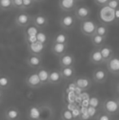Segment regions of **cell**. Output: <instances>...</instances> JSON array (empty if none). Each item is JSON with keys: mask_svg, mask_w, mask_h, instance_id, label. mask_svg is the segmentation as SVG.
<instances>
[{"mask_svg": "<svg viewBox=\"0 0 119 120\" xmlns=\"http://www.w3.org/2000/svg\"><path fill=\"white\" fill-rule=\"evenodd\" d=\"M77 18L74 14L67 13L64 14L59 20V24L60 28L65 31H69L74 29L77 22Z\"/></svg>", "mask_w": 119, "mask_h": 120, "instance_id": "2", "label": "cell"}, {"mask_svg": "<svg viewBox=\"0 0 119 120\" xmlns=\"http://www.w3.org/2000/svg\"><path fill=\"white\" fill-rule=\"evenodd\" d=\"M95 5L98 7H105L108 3L109 0H93Z\"/></svg>", "mask_w": 119, "mask_h": 120, "instance_id": "35", "label": "cell"}, {"mask_svg": "<svg viewBox=\"0 0 119 120\" xmlns=\"http://www.w3.org/2000/svg\"><path fill=\"white\" fill-rule=\"evenodd\" d=\"M99 48H100V52H101L102 56H103L104 60H105V64L114 56V51H113V48H112L111 46H109V45L106 44V43Z\"/></svg>", "mask_w": 119, "mask_h": 120, "instance_id": "20", "label": "cell"}, {"mask_svg": "<svg viewBox=\"0 0 119 120\" xmlns=\"http://www.w3.org/2000/svg\"><path fill=\"white\" fill-rule=\"evenodd\" d=\"M108 70L104 68H96L92 74V80L95 83H105L108 79Z\"/></svg>", "mask_w": 119, "mask_h": 120, "instance_id": "10", "label": "cell"}, {"mask_svg": "<svg viewBox=\"0 0 119 120\" xmlns=\"http://www.w3.org/2000/svg\"><path fill=\"white\" fill-rule=\"evenodd\" d=\"M73 82L76 85V87L82 91H87L92 85V81L87 76H78L75 77Z\"/></svg>", "mask_w": 119, "mask_h": 120, "instance_id": "8", "label": "cell"}, {"mask_svg": "<svg viewBox=\"0 0 119 120\" xmlns=\"http://www.w3.org/2000/svg\"><path fill=\"white\" fill-rule=\"evenodd\" d=\"M116 90H117V92H118V94L119 95V81L118 82H117V83H116Z\"/></svg>", "mask_w": 119, "mask_h": 120, "instance_id": "38", "label": "cell"}, {"mask_svg": "<svg viewBox=\"0 0 119 120\" xmlns=\"http://www.w3.org/2000/svg\"><path fill=\"white\" fill-rule=\"evenodd\" d=\"M11 85V80L10 77L7 74H2L0 78V89L3 93V91H7L10 88Z\"/></svg>", "mask_w": 119, "mask_h": 120, "instance_id": "25", "label": "cell"}, {"mask_svg": "<svg viewBox=\"0 0 119 120\" xmlns=\"http://www.w3.org/2000/svg\"><path fill=\"white\" fill-rule=\"evenodd\" d=\"M106 69L113 75H119V56L114 55L110 60L105 63Z\"/></svg>", "mask_w": 119, "mask_h": 120, "instance_id": "12", "label": "cell"}, {"mask_svg": "<svg viewBox=\"0 0 119 120\" xmlns=\"http://www.w3.org/2000/svg\"><path fill=\"white\" fill-rule=\"evenodd\" d=\"M59 58V65L61 67H68V66H74L75 64V56L73 53L67 52Z\"/></svg>", "mask_w": 119, "mask_h": 120, "instance_id": "15", "label": "cell"}, {"mask_svg": "<svg viewBox=\"0 0 119 120\" xmlns=\"http://www.w3.org/2000/svg\"><path fill=\"white\" fill-rule=\"evenodd\" d=\"M107 7L111 8L112 10H117L119 8V0H109Z\"/></svg>", "mask_w": 119, "mask_h": 120, "instance_id": "33", "label": "cell"}, {"mask_svg": "<svg viewBox=\"0 0 119 120\" xmlns=\"http://www.w3.org/2000/svg\"><path fill=\"white\" fill-rule=\"evenodd\" d=\"M102 110L113 116L119 114V104L116 98H107L102 101Z\"/></svg>", "mask_w": 119, "mask_h": 120, "instance_id": "1", "label": "cell"}, {"mask_svg": "<svg viewBox=\"0 0 119 120\" xmlns=\"http://www.w3.org/2000/svg\"><path fill=\"white\" fill-rule=\"evenodd\" d=\"M78 6L77 0H59L58 7L64 12H71L74 11Z\"/></svg>", "mask_w": 119, "mask_h": 120, "instance_id": "13", "label": "cell"}, {"mask_svg": "<svg viewBox=\"0 0 119 120\" xmlns=\"http://www.w3.org/2000/svg\"><path fill=\"white\" fill-rule=\"evenodd\" d=\"M69 47V43H52L51 46V52L54 56L57 57L61 56L65 53L67 52Z\"/></svg>", "mask_w": 119, "mask_h": 120, "instance_id": "17", "label": "cell"}, {"mask_svg": "<svg viewBox=\"0 0 119 120\" xmlns=\"http://www.w3.org/2000/svg\"><path fill=\"white\" fill-rule=\"evenodd\" d=\"M26 64L29 67L34 70H38L41 66H43V57L42 55L38 54L30 53L29 56L25 60Z\"/></svg>", "mask_w": 119, "mask_h": 120, "instance_id": "9", "label": "cell"}, {"mask_svg": "<svg viewBox=\"0 0 119 120\" xmlns=\"http://www.w3.org/2000/svg\"><path fill=\"white\" fill-rule=\"evenodd\" d=\"M63 80L60 70H50L49 76V84L51 85H58Z\"/></svg>", "mask_w": 119, "mask_h": 120, "instance_id": "21", "label": "cell"}, {"mask_svg": "<svg viewBox=\"0 0 119 120\" xmlns=\"http://www.w3.org/2000/svg\"><path fill=\"white\" fill-rule=\"evenodd\" d=\"M15 9L13 0H0V10L1 11H10Z\"/></svg>", "mask_w": 119, "mask_h": 120, "instance_id": "27", "label": "cell"}, {"mask_svg": "<svg viewBox=\"0 0 119 120\" xmlns=\"http://www.w3.org/2000/svg\"><path fill=\"white\" fill-rule=\"evenodd\" d=\"M95 120H113V116L108 114V113L102 110L101 112H99L98 114L95 117Z\"/></svg>", "mask_w": 119, "mask_h": 120, "instance_id": "30", "label": "cell"}, {"mask_svg": "<svg viewBox=\"0 0 119 120\" xmlns=\"http://www.w3.org/2000/svg\"><path fill=\"white\" fill-rule=\"evenodd\" d=\"M15 25L20 28H27L31 24H33V16L25 11H21L18 13L14 20Z\"/></svg>", "mask_w": 119, "mask_h": 120, "instance_id": "4", "label": "cell"}, {"mask_svg": "<svg viewBox=\"0 0 119 120\" xmlns=\"http://www.w3.org/2000/svg\"><path fill=\"white\" fill-rule=\"evenodd\" d=\"M41 117L40 120H54L55 110L54 108L49 104H43L40 105Z\"/></svg>", "mask_w": 119, "mask_h": 120, "instance_id": "11", "label": "cell"}, {"mask_svg": "<svg viewBox=\"0 0 119 120\" xmlns=\"http://www.w3.org/2000/svg\"><path fill=\"white\" fill-rule=\"evenodd\" d=\"M36 71L38 73V76H39V79L43 86L47 85V84H49L50 70L48 69H47L46 67L41 66L38 70H36Z\"/></svg>", "mask_w": 119, "mask_h": 120, "instance_id": "22", "label": "cell"}, {"mask_svg": "<svg viewBox=\"0 0 119 120\" xmlns=\"http://www.w3.org/2000/svg\"><path fill=\"white\" fill-rule=\"evenodd\" d=\"M89 61L90 63L93 64L95 65H100L105 64L103 56H102L99 48H94L93 50H91V52H90Z\"/></svg>", "mask_w": 119, "mask_h": 120, "instance_id": "14", "label": "cell"}, {"mask_svg": "<svg viewBox=\"0 0 119 120\" xmlns=\"http://www.w3.org/2000/svg\"><path fill=\"white\" fill-rule=\"evenodd\" d=\"M102 101L98 96H91L89 97L88 99V105H90V106H93L95 108H101V105H102Z\"/></svg>", "mask_w": 119, "mask_h": 120, "instance_id": "28", "label": "cell"}, {"mask_svg": "<svg viewBox=\"0 0 119 120\" xmlns=\"http://www.w3.org/2000/svg\"><path fill=\"white\" fill-rule=\"evenodd\" d=\"M69 37L66 34L65 30L63 31L58 32L56 34L52 39V43H69Z\"/></svg>", "mask_w": 119, "mask_h": 120, "instance_id": "24", "label": "cell"}, {"mask_svg": "<svg viewBox=\"0 0 119 120\" xmlns=\"http://www.w3.org/2000/svg\"><path fill=\"white\" fill-rule=\"evenodd\" d=\"M115 98L117 99V101H118V104H119V95H118V96H117Z\"/></svg>", "mask_w": 119, "mask_h": 120, "instance_id": "39", "label": "cell"}, {"mask_svg": "<svg viewBox=\"0 0 119 120\" xmlns=\"http://www.w3.org/2000/svg\"><path fill=\"white\" fill-rule=\"evenodd\" d=\"M27 117L29 120H40L41 112H40V105H30L27 111Z\"/></svg>", "mask_w": 119, "mask_h": 120, "instance_id": "19", "label": "cell"}, {"mask_svg": "<svg viewBox=\"0 0 119 120\" xmlns=\"http://www.w3.org/2000/svg\"><path fill=\"white\" fill-rule=\"evenodd\" d=\"M36 3L34 0H23V11L32 9L34 7Z\"/></svg>", "mask_w": 119, "mask_h": 120, "instance_id": "31", "label": "cell"}, {"mask_svg": "<svg viewBox=\"0 0 119 120\" xmlns=\"http://www.w3.org/2000/svg\"><path fill=\"white\" fill-rule=\"evenodd\" d=\"M90 43L93 45L94 48H100L101 46L105 45L106 43L107 37L106 36H102L100 34H94L93 36L90 37Z\"/></svg>", "mask_w": 119, "mask_h": 120, "instance_id": "23", "label": "cell"}, {"mask_svg": "<svg viewBox=\"0 0 119 120\" xmlns=\"http://www.w3.org/2000/svg\"><path fill=\"white\" fill-rule=\"evenodd\" d=\"M60 72L62 74V78L64 80H71L74 79L76 76V70L74 66H68V67H61Z\"/></svg>", "mask_w": 119, "mask_h": 120, "instance_id": "18", "label": "cell"}, {"mask_svg": "<svg viewBox=\"0 0 119 120\" xmlns=\"http://www.w3.org/2000/svg\"><path fill=\"white\" fill-rule=\"evenodd\" d=\"M115 14H114V17H115V21H119V8L114 11Z\"/></svg>", "mask_w": 119, "mask_h": 120, "instance_id": "36", "label": "cell"}, {"mask_svg": "<svg viewBox=\"0 0 119 120\" xmlns=\"http://www.w3.org/2000/svg\"><path fill=\"white\" fill-rule=\"evenodd\" d=\"M33 25L38 30H45L49 25V18L47 15L43 12H38L33 16Z\"/></svg>", "mask_w": 119, "mask_h": 120, "instance_id": "5", "label": "cell"}, {"mask_svg": "<svg viewBox=\"0 0 119 120\" xmlns=\"http://www.w3.org/2000/svg\"><path fill=\"white\" fill-rule=\"evenodd\" d=\"M25 82L28 87L32 89H38L43 86L37 71L29 73L25 79Z\"/></svg>", "mask_w": 119, "mask_h": 120, "instance_id": "6", "label": "cell"}, {"mask_svg": "<svg viewBox=\"0 0 119 120\" xmlns=\"http://www.w3.org/2000/svg\"><path fill=\"white\" fill-rule=\"evenodd\" d=\"M113 120H119V119H113Z\"/></svg>", "mask_w": 119, "mask_h": 120, "instance_id": "41", "label": "cell"}, {"mask_svg": "<svg viewBox=\"0 0 119 120\" xmlns=\"http://www.w3.org/2000/svg\"><path fill=\"white\" fill-rule=\"evenodd\" d=\"M73 11H74V15L76 18L80 21L89 19V18H90V15H91V10L87 5L77 6L76 9Z\"/></svg>", "mask_w": 119, "mask_h": 120, "instance_id": "7", "label": "cell"}, {"mask_svg": "<svg viewBox=\"0 0 119 120\" xmlns=\"http://www.w3.org/2000/svg\"><path fill=\"white\" fill-rule=\"evenodd\" d=\"M60 119L61 120H77L73 114V111L67 108L66 106L61 109L60 112Z\"/></svg>", "mask_w": 119, "mask_h": 120, "instance_id": "26", "label": "cell"}, {"mask_svg": "<svg viewBox=\"0 0 119 120\" xmlns=\"http://www.w3.org/2000/svg\"><path fill=\"white\" fill-rule=\"evenodd\" d=\"M4 117L6 120H20L21 113L18 108L15 106H10L5 109Z\"/></svg>", "mask_w": 119, "mask_h": 120, "instance_id": "16", "label": "cell"}, {"mask_svg": "<svg viewBox=\"0 0 119 120\" xmlns=\"http://www.w3.org/2000/svg\"><path fill=\"white\" fill-rule=\"evenodd\" d=\"M97 34L102 35V36H108V27L106 24H100L97 25L96 33Z\"/></svg>", "mask_w": 119, "mask_h": 120, "instance_id": "29", "label": "cell"}, {"mask_svg": "<svg viewBox=\"0 0 119 120\" xmlns=\"http://www.w3.org/2000/svg\"><path fill=\"white\" fill-rule=\"evenodd\" d=\"M97 25H98L96 24V22L95 21H93L92 19L89 18L87 20L81 21V24H80V31H81V33L84 36L90 38V37L93 36L96 33Z\"/></svg>", "mask_w": 119, "mask_h": 120, "instance_id": "3", "label": "cell"}, {"mask_svg": "<svg viewBox=\"0 0 119 120\" xmlns=\"http://www.w3.org/2000/svg\"><path fill=\"white\" fill-rule=\"evenodd\" d=\"M77 1H78V2H83V1H84V0H77Z\"/></svg>", "mask_w": 119, "mask_h": 120, "instance_id": "40", "label": "cell"}, {"mask_svg": "<svg viewBox=\"0 0 119 120\" xmlns=\"http://www.w3.org/2000/svg\"><path fill=\"white\" fill-rule=\"evenodd\" d=\"M47 0H34V2L36 3V4H41V3H45Z\"/></svg>", "mask_w": 119, "mask_h": 120, "instance_id": "37", "label": "cell"}, {"mask_svg": "<svg viewBox=\"0 0 119 120\" xmlns=\"http://www.w3.org/2000/svg\"><path fill=\"white\" fill-rule=\"evenodd\" d=\"M87 111H88V114L91 117V119H94L96 117V115L98 114V109L97 108H95L93 106H90V105H88L87 106Z\"/></svg>", "mask_w": 119, "mask_h": 120, "instance_id": "32", "label": "cell"}, {"mask_svg": "<svg viewBox=\"0 0 119 120\" xmlns=\"http://www.w3.org/2000/svg\"><path fill=\"white\" fill-rule=\"evenodd\" d=\"M15 9L23 11V0H13Z\"/></svg>", "mask_w": 119, "mask_h": 120, "instance_id": "34", "label": "cell"}]
</instances>
